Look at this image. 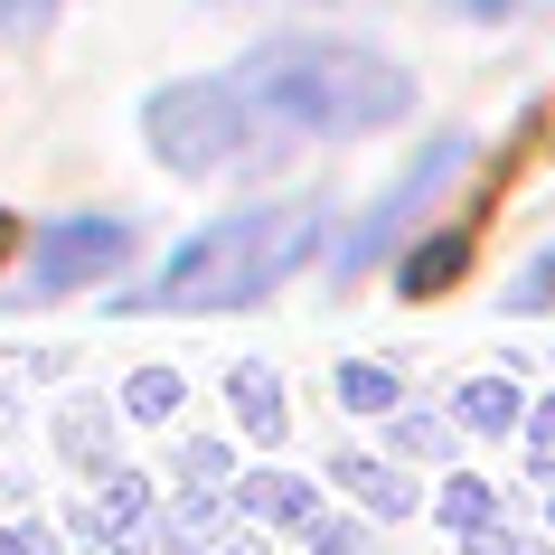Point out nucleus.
Masks as SVG:
<instances>
[{
    "mask_svg": "<svg viewBox=\"0 0 555 555\" xmlns=\"http://www.w3.org/2000/svg\"><path fill=\"white\" fill-rule=\"evenodd\" d=\"M414 114V76L377 48L349 38H273L227 76H179L142 104L151 160L179 179H235L263 170L301 142H339V132H386Z\"/></svg>",
    "mask_w": 555,
    "mask_h": 555,
    "instance_id": "obj_1",
    "label": "nucleus"
},
{
    "mask_svg": "<svg viewBox=\"0 0 555 555\" xmlns=\"http://www.w3.org/2000/svg\"><path fill=\"white\" fill-rule=\"evenodd\" d=\"M321 235H330V217L311 198L235 207V217L198 227L160 273H151V293H122V311H245V301H263L273 283H293L301 263L321 255Z\"/></svg>",
    "mask_w": 555,
    "mask_h": 555,
    "instance_id": "obj_2",
    "label": "nucleus"
},
{
    "mask_svg": "<svg viewBox=\"0 0 555 555\" xmlns=\"http://www.w3.org/2000/svg\"><path fill=\"white\" fill-rule=\"evenodd\" d=\"M122 255H132V227H122V217H57V227L29 245V301L76 293L94 273H114Z\"/></svg>",
    "mask_w": 555,
    "mask_h": 555,
    "instance_id": "obj_3",
    "label": "nucleus"
},
{
    "mask_svg": "<svg viewBox=\"0 0 555 555\" xmlns=\"http://www.w3.org/2000/svg\"><path fill=\"white\" fill-rule=\"evenodd\" d=\"M462 160H470V142H434V151H424V160H414V170H405V189H396V198L377 207V227H367V235H358V245H349V263L386 255V235H396V227H414V207L434 198V189H442V179H452V170H462Z\"/></svg>",
    "mask_w": 555,
    "mask_h": 555,
    "instance_id": "obj_4",
    "label": "nucleus"
},
{
    "mask_svg": "<svg viewBox=\"0 0 555 555\" xmlns=\"http://www.w3.org/2000/svg\"><path fill=\"white\" fill-rule=\"evenodd\" d=\"M235 518H263V527L311 537V527H321V490L293 480V470H245V480H235Z\"/></svg>",
    "mask_w": 555,
    "mask_h": 555,
    "instance_id": "obj_5",
    "label": "nucleus"
},
{
    "mask_svg": "<svg viewBox=\"0 0 555 555\" xmlns=\"http://www.w3.org/2000/svg\"><path fill=\"white\" fill-rule=\"evenodd\" d=\"M330 480L367 508V518H414V480L396 462H367V452H330Z\"/></svg>",
    "mask_w": 555,
    "mask_h": 555,
    "instance_id": "obj_6",
    "label": "nucleus"
},
{
    "mask_svg": "<svg viewBox=\"0 0 555 555\" xmlns=\"http://www.w3.org/2000/svg\"><path fill=\"white\" fill-rule=\"evenodd\" d=\"M462 263H470V227H442L434 245H414V255L396 263V293H405V301H434L442 283L462 273Z\"/></svg>",
    "mask_w": 555,
    "mask_h": 555,
    "instance_id": "obj_7",
    "label": "nucleus"
},
{
    "mask_svg": "<svg viewBox=\"0 0 555 555\" xmlns=\"http://www.w3.org/2000/svg\"><path fill=\"white\" fill-rule=\"evenodd\" d=\"M227 405L245 414V434H255V442H283V386H273V367H235Z\"/></svg>",
    "mask_w": 555,
    "mask_h": 555,
    "instance_id": "obj_8",
    "label": "nucleus"
},
{
    "mask_svg": "<svg viewBox=\"0 0 555 555\" xmlns=\"http://www.w3.org/2000/svg\"><path fill=\"white\" fill-rule=\"evenodd\" d=\"M339 405H349V414H396V405H405V367L349 358V367H339Z\"/></svg>",
    "mask_w": 555,
    "mask_h": 555,
    "instance_id": "obj_9",
    "label": "nucleus"
},
{
    "mask_svg": "<svg viewBox=\"0 0 555 555\" xmlns=\"http://www.w3.org/2000/svg\"><path fill=\"white\" fill-rule=\"evenodd\" d=\"M142 518H151V480L114 470V480H104V508L86 518V537H142Z\"/></svg>",
    "mask_w": 555,
    "mask_h": 555,
    "instance_id": "obj_10",
    "label": "nucleus"
},
{
    "mask_svg": "<svg viewBox=\"0 0 555 555\" xmlns=\"http://www.w3.org/2000/svg\"><path fill=\"white\" fill-rule=\"evenodd\" d=\"M462 424H470V434H508V424H527L518 386H508V377H470L462 386Z\"/></svg>",
    "mask_w": 555,
    "mask_h": 555,
    "instance_id": "obj_11",
    "label": "nucleus"
},
{
    "mask_svg": "<svg viewBox=\"0 0 555 555\" xmlns=\"http://www.w3.org/2000/svg\"><path fill=\"white\" fill-rule=\"evenodd\" d=\"M490 518H499V490H490V480H470V470H452V480H442V527L470 537V527H490Z\"/></svg>",
    "mask_w": 555,
    "mask_h": 555,
    "instance_id": "obj_12",
    "label": "nucleus"
},
{
    "mask_svg": "<svg viewBox=\"0 0 555 555\" xmlns=\"http://www.w3.org/2000/svg\"><path fill=\"white\" fill-rule=\"evenodd\" d=\"M179 396H189V386H179V367H142V377L122 386V414H142V424H170Z\"/></svg>",
    "mask_w": 555,
    "mask_h": 555,
    "instance_id": "obj_13",
    "label": "nucleus"
},
{
    "mask_svg": "<svg viewBox=\"0 0 555 555\" xmlns=\"http://www.w3.org/2000/svg\"><path fill=\"white\" fill-rule=\"evenodd\" d=\"M386 442H396L405 462H452V434H442L434 414H405V424H396V434H386Z\"/></svg>",
    "mask_w": 555,
    "mask_h": 555,
    "instance_id": "obj_14",
    "label": "nucleus"
},
{
    "mask_svg": "<svg viewBox=\"0 0 555 555\" xmlns=\"http://www.w3.org/2000/svg\"><path fill=\"white\" fill-rule=\"evenodd\" d=\"M66 462H86V470H104V405H76V414H66Z\"/></svg>",
    "mask_w": 555,
    "mask_h": 555,
    "instance_id": "obj_15",
    "label": "nucleus"
},
{
    "mask_svg": "<svg viewBox=\"0 0 555 555\" xmlns=\"http://www.w3.org/2000/svg\"><path fill=\"white\" fill-rule=\"evenodd\" d=\"M508 311H555V245H546V255H537V263L518 273V293H508Z\"/></svg>",
    "mask_w": 555,
    "mask_h": 555,
    "instance_id": "obj_16",
    "label": "nucleus"
},
{
    "mask_svg": "<svg viewBox=\"0 0 555 555\" xmlns=\"http://www.w3.org/2000/svg\"><path fill=\"white\" fill-rule=\"evenodd\" d=\"M311 555H377V537H367L358 518H321L311 527Z\"/></svg>",
    "mask_w": 555,
    "mask_h": 555,
    "instance_id": "obj_17",
    "label": "nucleus"
},
{
    "mask_svg": "<svg viewBox=\"0 0 555 555\" xmlns=\"http://www.w3.org/2000/svg\"><path fill=\"white\" fill-rule=\"evenodd\" d=\"M527 462H537V480L555 470V396H537V405H527Z\"/></svg>",
    "mask_w": 555,
    "mask_h": 555,
    "instance_id": "obj_18",
    "label": "nucleus"
},
{
    "mask_svg": "<svg viewBox=\"0 0 555 555\" xmlns=\"http://www.w3.org/2000/svg\"><path fill=\"white\" fill-rule=\"evenodd\" d=\"M442 10H452V20H527L537 0H442Z\"/></svg>",
    "mask_w": 555,
    "mask_h": 555,
    "instance_id": "obj_19",
    "label": "nucleus"
},
{
    "mask_svg": "<svg viewBox=\"0 0 555 555\" xmlns=\"http://www.w3.org/2000/svg\"><path fill=\"white\" fill-rule=\"evenodd\" d=\"M57 20V0H0V29H48Z\"/></svg>",
    "mask_w": 555,
    "mask_h": 555,
    "instance_id": "obj_20",
    "label": "nucleus"
},
{
    "mask_svg": "<svg viewBox=\"0 0 555 555\" xmlns=\"http://www.w3.org/2000/svg\"><path fill=\"white\" fill-rule=\"evenodd\" d=\"M0 555H57V537L48 527H0Z\"/></svg>",
    "mask_w": 555,
    "mask_h": 555,
    "instance_id": "obj_21",
    "label": "nucleus"
},
{
    "mask_svg": "<svg viewBox=\"0 0 555 555\" xmlns=\"http://www.w3.org/2000/svg\"><path fill=\"white\" fill-rule=\"evenodd\" d=\"M462 555H518V537L490 518V527H470V537H462Z\"/></svg>",
    "mask_w": 555,
    "mask_h": 555,
    "instance_id": "obj_22",
    "label": "nucleus"
},
{
    "mask_svg": "<svg viewBox=\"0 0 555 555\" xmlns=\"http://www.w3.org/2000/svg\"><path fill=\"white\" fill-rule=\"evenodd\" d=\"M179 470H189V480H217V470H227V452H217V442H189V452H179Z\"/></svg>",
    "mask_w": 555,
    "mask_h": 555,
    "instance_id": "obj_23",
    "label": "nucleus"
},
{
    "mask_svg": "<svg viewBox=\"0 0 555 555\" xmlns=\"http://www.w3.org/2000/svg\"><path fill=\"white\" fill-rule=\"evenodd\" d=\"M527 555H555V546H527Z\"/></svg>",
    "mask_w": 555,
    "mask_h": 555,
    "instance_id": "obj_24",
    "label": "nucleus"
},
{
    "mask_svg": "<svg viewBox=\"0 0 555 555\" xmlns=\"http://www.w3.org/2000/svg\"><path fill=\"white\" fill-rule=\"evenodd\" d=\"M546 527H555V499H546Z\"/></svg>",
    "mask_w": 555,
    "mask_h": 555,
    "instance_id": "obj_25",
    "label": "nucleus"
}]
</instances>
